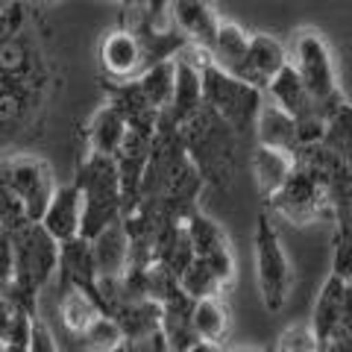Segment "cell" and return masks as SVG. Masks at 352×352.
I'll return each mask as SVG.
<instances>
[{"label":"cell","mask_w":352,"mask_h":352,"mask_svg":"<svg viewBox=\"0 0 352 352\" xmlns=\"http://www.w3.org/2000/svg\"><path fill=\"white\" fill-rule=\"evenodd\" d=\"M12 238V261H15V282L9 296L36 314V300L47 285L56 279L59 270V244L41 229V223H30L9 235Z\"/></svg>","instance_id":"obj_1"},{"label":"cell","mask_w":352,"mask_h":352,"mask_svg":"<svg viewBox=\"0 0 352 352\" xmlns=\"http://www.w3.org/2000/svg\"><path fill=\"white\" fill-rule=\"evenodd\" d=\"M76 188L82 194V238H94L100 229L115 223L124 206V191H120L118 162L103 156H88L76 176Z\"/></svg>","instance_id":"obj_2"},{"label":"cell","mask_w":352,"mask_h":352,"mask_svg":"<svg viewBox=\"0 0 352 352\" xmlns=\"http://www.w3.org/2000/svg\"><path fill=\"white\" fill-rule=\"evenodd\" d=\"M256 279H258V294L264 300V308L267 311H279L288 302L294 270H291V258L285 252L282 238L267 214H261L256 226Z\"/></svg>","instance_id":"obj_3"},{"label":"cell","mask_w":352,"mask_h":352,"mask_svg":"<svg viewBox=\"0 0 352 352\" xmlns=\"http://www.w3.org/2000/svg\"><path fill=\"white\" fill-rule=\"evenodd\" d=\"M291 68L300 76L308 100L317 109L332 106L338 100L340 91H338V74L332 65V53H329V44L323 41V36L317 30H302L296 36Z\"/></svg>","instance_id":"obj_4"},{"label":"cell","mask_w":352,"mask_h":352,"mask_svg":"<svg viewBox=\"0 0 352 352\" xmlns=\"http://www.w3.org/2000/svg\"><path fill=\"white\" fill-rule=\"evenodd\" d=\"M0 179H3L12 194L21 200L24 212L30 217V223H38L44 208H47L53 191H56V176L53 168L41 156H30V153H21V156H9L0 162Z\"/></svg>","instance_id":"obj_5"},{"label":"cell","mask_w":352,"mask_h":352,"mask_svg":"<svg viewBox=\"0 0 352 352\" xmlns=\"http://www.w3.org/2000/svg\"><path fill=\"white\" fill-rule=\"evenodd\" d=\"M100 65L106 76H112L115 82H129L147 68V50L144 38L135 27H118L106 32L100 41Z\"/></svg>","instance_id":"obj_6"},{"label":"cell","mask_w":352,"mask_h":352,"mask_svg":"<svg viewBox=\"0 0 352 352\" xmlns=\"http://www.w3.org/2000/svg\"><path fill=\"white\" fill-rule=\"evenodd\" d=\"M185 235L191 241V250H194V258L206 261L208 267H214V273L226 285H232L235 279V258H232V250H229V238L226 232L220 229V223H214L212 217L206 214H194L185 226Z\"/></svg>","instance_id":"obj_7"},{"label":"cell","mask_w":352,"mask_h":352,"mask_svg":"<svg viewBox=\"0 0 352 352\" xmlns=\"http://www.w3.org/2000/svg\"><path fill=\"white\" fill-rule=\"evenodd\" d=\"M288 65H291V59H288L285 44L279 38L267 36V32H256V36H250L247 59L238 74V82L261 91V88H270V82L276 80Z\"/></svg>","instance_id":"obj_8"},{"label":"cell","mask_w":352,"mask_h":352,"mask_svg":"<svg viewBox=\"0 0 352 352\" xmlns=\"http://www.w3.org/2000/svg\"><path fill=\"white\" fill-rule=\"evenodd\" d=\"M164 12H168L173 30H179L191 47H200L208 53L214 41V32L220 27L217 9L212 0H164Z\"/></svg>","instance_id":"obj_9"},{"label":"cell","mask_w":352,"mask_h":352,"mask_svg":"<svg viewBox=\"0 0 352 352\" xmlns=\"http://www.w3.org/2000/svg\"><path fill=\"white\" fill-rule=\"evenodd\" d=\"M82 217H85L82 194L76 188V182H68V185H56L38 223L56 244H68V241L82 235Z\"/></svg>","instance_id":"obj_10"},{"label":"cell","mask_w":352,"mask_h":352,"mask_svg":"<svg viewBox=\"0 0 352 352\" xmlns=\"http://www.w3.org/2000/svg\"><path fill=\"white\" fill-rule=\"evenodd\" d=\"M88 241H91V258H94L97 279L126 276V270L132 267V238H129V229L120 220L109 223Z\"/></svg>","instance_id":"obj_11"},{"label":"cell","mask_w":352,"mask_h":352,"mask_svg":"<svg viewBox=\"0 0 352 352\" xmlns=\"http://www.w3.org/2000/svg\"><path fill=\"white\" fill-rule=\"evenodd\" d=\"M129 124L124 112L115 103L100 106L88 120L85 138H88V156H103V159H118V153L124 150L129 138Z\"/></svg>","instance_id":"obj_12"},{"label":"cell","mask_w":352,"mask_h":352,"mask_svg":"<svg viewBox=\"0 0 352 352\" xmlns=\"http://www.w3.org/2000/svg\"><path fill=\"white\" fill-rule=\"evenodd\" d=\"M256 135H258V147L294 153L296 144H300V124H296V118L285 112L279 103L264 97L256 109Z\"/></svg>","instance_id":"obj_13"},{"label":"cell","mask_w":352,"mask_h":352,"mask_svg":"<svg viewBox=\"0 0 352 352\" xmlns=\"http://www.w3.org/2000/svg\"><path fill=\"white\" fill-rule=\"evenodd\" d=\"M32 103H36V85L0 76V150L27 124Z\"/></svg>","instance_id":"obj_14"},{"label":"cell","mask_w":352,"mask_h":352,"mask_svg":"<svg viewBox=\"0 0 352 352\" xmlns=\"http://www.w3.org/2000/svg\"><path fill=\"white\" fill-rule=\"evenodd\" d=\"M252 179L258 185V194L273 200L296 173V159L291 150H273V147H256L252 153Z\"/></svg>","instance_id":"obj_15"},{"label":"cell","mask_w":352,"mask_h":352,"mask_svg":"<svg viewBox=\"0 0 352 352\" xmlns=\"http://www.w3.org/2000/svg\"><path fill=\"white\" fill-rule=\"evenodd\" d=\"M56 276L62 282V288H80L94 294L97 285V270H94V258H91V241L88 238H74L68 244H59V270Z\"/></svg>","instance_id":"obj_16"},{"label":"cell","mask_w":352,"mask_h":352,"mask_svg":"<svg viewBox=\"0 0 352 352\" xmlns=\"http://www.w3.org/2000/svg\"><path fill=\"white\" fill-rule=\"evenodd\" d=\"M176 56H168V59H159L147 65L144 71L135 76V94L138 100L144 103L150 112H162L173 103V91H176Z\"/></svg>","instance_id":"obj_17"},{"label":"cell","mask_w":352,"mask_h":352,"mask_svg":"<svg viewBox=\"0 0 352 352\" xmlns=\"http://www.w3.org/2000/svg\"><path fill=\"white\" fill-rule=\"evenodd\" d=\"M247 47H250V36L241 30L235 21H220V27L214 32V41L208 47V59L217 71H223L226 76L238 80L241 68L247 59Z\"/></svg>","instance_id":"obj_18"},{"label":"cell","mask_w":352,"mask_h":352,"mask_svg":"<svg viewBox=\"0 0 352 352\" xmlns=\"http://www.w3.org/2000/svg\"><path fill=\"white\" fill-rule=\"evenodd\" d=\"M229 329H232V311L223 296H206L191 305V332L197 340L223 346Z\"/></svg>","instance_id":"obj_19"},{"label":"cell","mask_w":352,"mask_h":352,"mask_svg":"<svg viewBox=\"0 0 352 352\" xmlns=\"http://www.w3.org/2000/svg\"><path fill=\"white\" fill-rule=\"evenodd\" d=\"M273 200H276V208L285 217L302 223V220L314 217L317 208H320V191H317L314 179H308V176H302V173H294L291 182L285 185Z\"/></svg>","instance_id":"obj_20"},{"label":"cell","mask_w":352,"mask_h":352,"mask_svg":"<svg viewBox=\"0 0 352 352\" xmlns=\"http://www.w3.org/2000/svg\"><path fill=\"white\" fill-rule=\"evenodd\" d=\"M100 305L88 291H80V288H68L62 291V300H59V320L65 326V332L80 338L88 326H91L97 317H100Z\"/></svg>","instance_id":"obj_21"},{"label":"cell","mask_w":352,"mask_h":352,"mask_svg":"<svg viewBox=\"0 0 352 352\" xmlns=\"http://www.w3.org/2000/svg\"><path fill=\"white\" fill-rule=\"evenodd\" d=\"M176 91H173V112L179 120L191 118L203 100V71L188 65L185 59H176Z\"/></svg>","instance_id":"obj_22"},{"label":"cell","mask_w":352,"mask_h":352,"mask_svg":"<svg viewBox=\"0 0 352 352\" xmlns=\"http://www.w3.org/2000/svg\"><path fill=\"white\" fill-rule=\"evenodd\" d=\"M176 282H179V291L194 302L206 300V296H220L223 288H229V285L214 273V267H208V264L200 258H191V264L176 276Z\"/></svg>","instance_id":"obj_23"},{"label":"cell","mask_w":352,"mask_h":352,"mask_svg":"<svg viewBox=\"0 0 352 352\" xmlns=\"http://www.w3.org/2000/svg\"><path fill=\"white\" fill-rule=\"evenodd\" d=\"M80 340H82L85 352H118L120 346L126 344L124 329H120V323L115 320L112 314L97 317V320L80 335Z\"/></svg>","instance_id":"obj_24"},{"label":"cell","mask_w":352,"mask_h":352,"mask_svg":"<svg viewBox=\"0 0 352 352\" xmlns=\"http://www.w3.org/2000/svg\"><path fill=\"white\" fill-rule=\"evenodd\" d=\"M24 226H30V217L24 212V206H21V200L12 194V188L0 179V229L12 235Z\"/></svg>","instance_id":"obj_25"},{"label":"cell","mask_w":352,"mask_h":352,"mask_svg":"<svg viewBox=\"0 0 352 352\" xmlns=\"http://www.w3.org/2000/svg\"><path fill=\"white\" fill-rule=\"evenodd\" d=\"M320 340H317L311 326H291L288 332L279 338L276 352H320Z\"/></svg>","instance_id":"obj_26"},{"label":"cell","mask_w":352,"mask_h":352,"mask_svg":"<svg viewBox=\"0 0 352 352\" xmlns=\"http://www.w3.org/2000/svg\"><path fill=\"white\" fill-rule=\"evenodd\" d=\"M15 282V261H12V238L0 229V296L12 291Z\"/></svg>","instance_id":"obj_27"},{"label":"cell","mask_w":352,"mask_h":352,"mask_svg":"<svg viewBox=\"0 0 352 352\" xmlns=\"http://www.w3.org/2000/svg\"><path fill=\"white\" fill-rule=\"evenodd\" d=\"M30 352H62L56 344V335L41 317H32V332H30Z\"/></svg>","instance_id":"obj_28"},{"label":"cell","mask_w":352,"mask_h":352,"mask_svg":"<svg viewBox=\"0 0 352 352\" xmlns=\"http://www.w3.org/2000/svg\"><path fill=\"white\" fill-rule=\"evenodd\" d=\"M21 311H27V308H21L9 294L0 296V346H3L9 340V335H12V326H15Z\"/></svg>","instance_id":"obj_29"},{"label":"cell","mask_w":352,"mask_h":352,"mask_svg":"<svg viewBox=\"0 0 352 352\" xmlns=\"http://www.w3.org/2000/svg\"><path fill=\"white\" fill-rule=\"evenodd\" d=\"M335 276L352 279V226L344 232V238L338 241V256H335Z\"/></svg>","instance_id":"obj_30"},{"label":"cell","mask_w":352,"mask_h":352,"mask_svg":"<svg viewBox=\"0 0 352 352\" xmlns=\"http://www.w3.org/2000/svg\"><path fill=\"white\" fill-rule=\"evenodd\" d=\"M185 352H223V346H220V344H208V340H194V344Z\"/></svg>","instance_id":"obj_31"},{"label":"cell","mask_w":352,"mask_h":352,"mask_svg":"<svg viewBox=\"0 0 352 352\" xmlns=\"http://www.w3.org/2000/svg\"><path fill=\"white\" fill-rule=\"evenodd\" d=\"M118 3H129V6H138V3H150V0H118Z\"/></svg>","instance_id":"obj_32"},{"label":"cell","mask_w":352,"mask_h":352,"mask_svg":"<svg viewBox=\"0 0 352 352\" xmlns=\"http://www.w3.org/2000/svg\"><path fill=\"white\" fill-rule=\"evenodd\" d=\"M232 352H256V349H232Z\"/></svg>","instance_id":"obj_33"},{"label":"cell","mask_w":352,"mask_h":352,"mask_svg":"<svg viewBox=\"0 0 352 352\" xmlns=\"http://www.w3.org/2000/svg\"><path fill=\"white\" fill-rule=\"evenodd\" d=\"M44 3H56V0H44Z\"/></svg>","instance_id":"obj_34"},{"label":"cell","mask_w":352,"mask_h":352,"mask_svg":"<svg viewBox=\"0 0 352 352\" xmlns=\"http://www.w3.org/2000/svg\"><path fill=\"white\" fill-rule=\"evenodd\" d=\"M349 288H352V279H349Z\"/></svg>","instance_id":"obj_35"}]
</instances>
